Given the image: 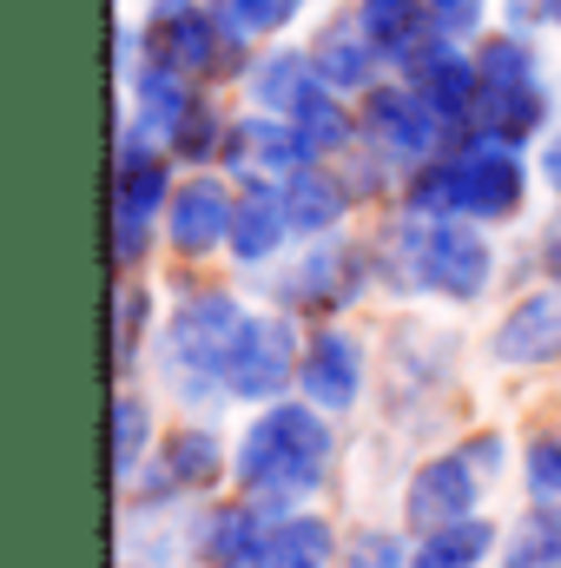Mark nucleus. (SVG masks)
I'll use <instances>...</instances> for the list:
<instances>
[{
    "label": "nucleus",
    "instance_id": "obj_1",
    "mask_svg": "<svg viewBox=\"0 0 561 568\" xmlns=\"http://www.w3.org/2000/svg\"><path fill=\"white\" fill-rule=\"evenodd\" d=\"M330 463V429L317 424V410H272L265 424H252L238 449V476L252 489H310Z\"/></svg>",
    "mask_w": 561,
    "mask_h": 568
},
{
    "label": "nucleus",
    "instance_id": "obj_2",
    "mask_svg": "<svg viewBox=\"0 0 561 568\" xmlns=\"http://www.w3.org/2000/svg\"><path fill=\"white\" fill-rule=\"evenodd\" d=\"M238 337H245V317H238L232 297H218V291H212V297H185L178 317L165 324V357H172L178 384L198 397L218 371H232Z\"/></svg>",
    "mask_w": 561,
    "mask_h": 568
},
{
    "label": "nucleus",
    "instance_id": "obj_3",
    "mask_svg": "<svg viewBox=\"0 0 561 568\" xmlns=\"http://www.w3.org/2000/svg\"><path fill=\"white\" fill-rule=\"evenodd\" d=\"M476 67V100H469V113H476V126L489 133L496 145L509 140H529L536 126H542V87H536V67L516 53V47H489L482 60H469Z\"/></svg>",
    "mask_w": 561,
    "mask_h": 568
},
{
    "label": "nucleus",
    "instance_id": "obj_4",
    "mask_svg": "<svg viewBox=\"0 0 561 568\" xmlns=\"http://www.w3.org/2000/svg\"><path fill=\"white\" fill-rule=\"evenodd\" d=\"M522 199V165L502 145H476L456 165H436L429 185H417V205H456L469 219H509Z\"/></svg>",
    "mask_w": 561,
    "mask_h": 568
},
{
    "label": "nucleus",
    "instance_id": "obj_5",
    "mask_svg": "<svg viewBox=\"0 0 561 568\" xmlns=\"http://www.w3.org/2000/svg\"><path fill=\"white\" fill-rule=\"evenodd\" d=\"M404 252H410V278L449 297H476L489 278V245L462 225H410Z\"/></svg>",
    "mask_w": 561,
    "mask_h": 568
},
{
    "label": "nucleus",
    "instance_id": "obj_6",
    "mask_svg": "<svg viewBox=\"0 0 561 568\" xmlns=\"http://www.w3.org/2000/svg\"><path fill=\"white\" fill-rule=\"evenodd\" d=\"M159 199H165V165L152 152H120V179H113V258L120 265H140Z\"/></svg>",
    "mask_w": 561,
    "mask_h": 568
},
{
    "label": "nucleus",
    "instance_id": "obj_7",
    "mask_svg": "<svg viewBox=\"0 0 561 568\" xmlns=\"http://www.w3.org/2000/svg\"><path fill=\"white\" fill-rule=\"evenodd\" d=\"M152 53H159L165 67H178V73H205V67H218L225 40H218V20H212L205 7L172 0V7H159V20H152Z\"/></svg>",
    "mask_w": 561,
    "mask_h": 568
},
{
    "label": "nucleus",
    "instance_id": "obj_8",
    "mask_svg": "<svg viewBox=\"0 0 561 568\" xmlns=\"http://www.w3.org/2000/svg\"><path fill=\"white\" fill-rule=\"evenodd\" d=\"M469 503H476V469L462 456L429 463L417 483H410V523H417L422 536H436L449 523H469Z\"/></svg>",
    "mask_w": 561,
    "mask_h": 568
},
{
    "label": "nucleus",
    "instance_id": "obj_9",
    "mask_svg": "<svg viewBox=\"0 0 561 568\" xmlns=\"http://www.w3.org/2000/svg\"><path fill=\"white\" fill-rule=\"evenodd\" d=\"M225 377L238 397H278L290 384V324H245Z\"/></svg>",
    "mask_w": 561,
    "mask_h": 568
},
{
    "label": "nucleus",
    "instance_id": "obj_10",
    "mask_svg": "<svg viewBox=\"0 0 561 568\" xmlns=\"http://www.w3.org/2000/svg\"><path fill=\"white\" fill-rule=\"evenodd\" d=\"M496 357L502 364H555L561 357V291H542V297L509 311V324L496 331Z\"/></svg>",
    "mask_w": 561,
    "mask_h": 568
},
{
    "label": "nucleus",
    "instance_id": "obj_11",
    "mask_svg": "<svg viewBox=\"0 0 561 568\" xmlns=\"http://www.w3.org/2000/svg\"><path fill=\"white\" fill-rule=\"evenodd\" d=\"M232 225H238V205L225 199V185H212V179H192L178 199H172V245L178 252H212L218 239H232Z\"/></svg>",
    "mask_w": 561,
    "mask_h": 568
},
{
    "label": "nucleus",
    "instance_id": "obj_12",
    "mask_svg": "<svg viewBox=\"0 0 561 568\" xmlns=\"http://www.w3.org/2000/svg\"><path fill=\"white\" fill-rule=\"evenodd\" d=\"M436 106L410 93V87H384V93H370V133L390 145L397 159H422L429 145H436V120H429Z\"/></svg>",
    "mask_w": 561,
    "mask_h": 568
},
{
    "label": "nucleus",
    "instance_id": "obj_13",
    "mask_svg": "<svg viewBox=\"0 0 561 568\" xmlns=\"http://www.w3.org/2000/svg\"><path fill=\"white\" fill-rule=\"evenodd\" d=\"M357 377H364L357 344H350L344 331H317V344H310V357H304V390H310V404H317V410L357 404Z\"/></svg>",
    "mask_w": 561,
    "mask_h": 568
},
{
    "label": "nucleus",
    "instance_id": "obj_14",
    "mask_svg": "<svg viewBox=\"0 0 561 568\" xmlns=\"http://www.w3.org/2000/svg\"><path fill=\"white\" fill-rule=\"evenodd\" d=\"M304 152L310 145L297 140V126H278V120H245L232 133V165L238 172H290V165H304Z\"/></svg>",
    "mask_w": 561,
    "mask_h": 568
},
{
    "label": "nucleus",
    "instance_id": "obj_15",
    "mask_svg": "<svg viewBox=\"0 0 561 568\" xmlns=\"http://www.w3.org/2000/svg\"><path fill=\"white\" fill-rule=\"evenodd\" d=\"M370 53H377L370 27H364V20H337V27H324V40H317V73H324L330 87H364L370 67H377Z\"/></svg>",
    "mask_w": 561,
    "mask_h": 568
},
{
    "label": "nucleus",
    "instance_id": "obj_16",
    "mask_svg": "<svg viewBox=\"0 0 561 568\" xmlns=\"http://www.w3.org/2000/svg\"><path fill=\"white\" fill-rule=\"evenodd\" d=\"M364 27H370V40H377V53H390V60H417L422 53V27H429V0H370L364 7Z\"/></svg>",
    "mask_w": 561,
    "mask_h": 568
},
{
    "label": "nucleus",
    "instance_id": "obj_17",
    "mask_svg": "<svg viewBox=\"0 0 561 568\" xmlns=\"http://www.w3.org/2000/svg\"><path fill=\"white\" fill-rule=\"evenodd\" d=\"M330 562V529L324 523H278V529H265V542H258V556L252 568H324Z\"/></svg>",
    "mask_w": 561,
    "mask_h": 568
},
{
    "label": "nucleus",
    "instance_id": "obj_18",
    "mask_svg": "<svg viewBox=\"0 0 561 568\" xmlns=\"http://www.w3.org/2000/svg\"><path fill=\"white\" fill-rule=\"evenodd\" d=\"M290 232V212H284V199L272 192H252L245 205H238V225H232V245H238V258H272L278 252V239Z\"/></svg>",
    "mask_w": 561,
    "mask_h": 568
},
{
    "label": "nucleus",
    "instance_id": "obj_19",
    "mask_svg": "<svg viewBox=\"0 0 561 568\" xmlns=\"http://www.w3.org/2000/svg\"><path fill=\"white\" fill-rule=\"evenodd\" d=\"M284 212H290V225L324 232V225H337V219H344V185H337L330 172H297V179H290V192H284Z\"/></svg>",
    "mask_w": 561,
    "mask_h": 568
},
{
    "label": "nucleus",
    "instance_id": "obj_20",
    "mask_svg": "<svg viewBox=\"0 0 561 568\" xmlns=\"http://www.w3.org/2000/svg\"><path fill=\"white\" fill-rule=\"evenodd\" d=\"M489 542H496L489 523H449V529L422 536V549H417L410 568H476L482 556H489Z\"/></svg>",
    "mask_w": 561,
    "mask_h": 568
},
{
    "label": "nucleus",
    "instance_id": "obj_21",
    "mask_svg": "<svg viewBox=\"0 0 561 568\" xmlns=\"http://www.w3.org/2000/svg\"><path fill=\"white\" fill-rule=\"evenodd\" d=\"M509 568H561V509H529L509 542Z\"/></svg>",
    "mask_w": 561,
    "mask_h": 568
},
{
    "label": "nucleus",
    "instance_id": "obj_22",
    "mask_svg": "<svg viewBox=\"0 0 561 568\" xmlns=\"http://www.w3.org/2000/svg\"><path fill=\"white\" fill-rule=\"evenodd\" d=\"M140 100H145V113H152V126L165 120V140H172V133H178V120L198 106V100L185 93V73H178V67H165V60L140 80Z\"/></svg>",
    "mask_w": 561,
    "mask_h": 568
},
{
    "label": "nucleus",
    "instance_id": "obj_23",
    "mask_svg": "<svg viewBox=\"0 0 561 568\" xmlns=\"http://www.w3.org/2000/svg\"><path fill=\"white\" fill-rule=\"evenodd\" d=\"M165 476L185 483V489L212 483V476H218V443H212L205 429H178V436L165 443Z\"/></svg>",
    "mask_w": 561,
    "mask_h": 568
},
{
    "label": "nucleus",
    "instance_id": "obj_24",
    "mask_svg": "<svg viewBox=\"0 0 561 568\" xmlns=\"http://www.w3.org/2000/svg\"><path fill=\"white\" fill-rule=\"evenodd\" d=\"M290 126H297V140H304V145H337L344 133H350V126H344V113H337V100H330V93H317V80L297 93Z\"/></svg>",
    "mask_w": 561,
    "mask_h": 568
},
{
    "label": "nucleus",
    "instance_id": "obj_25",
    "mask_svg": "<svg viewBox=\"0 0 561 568\" xmlns=\"http://www.w3.org/2000/svg\"><path fill=\"white\" fill-rule=\"evenodd\" d=\"M350 265H357L350 252H310V258L297 265V272H304V278H297V297H324V304H330V297H350V291H357V272H350Z\"/></svg>",
    "mask_w": 561,
    "mask_h": 568
},
{
    "label": "nucleus",
    "instance_id": "obj_26",
    "mask_svg": "<svg viewBox=\"0 0 561 568\" xmlns=\"http://www.w3.org/2000/svg\"><path fill=\"white\" fill-rule=\"evenodd\" d=\"M140 449H145V404L140 397H120V404H113V469L133 476Z\"/></svg>",
    "mask_w": 561,
    "mask_h": 568
},
{
    "label": "nucleus",
    "instance_id": "obj_27",
    "mask_svg": "<svg viewBox=\"0 0 561 568\" xmlns=\"http://www.w3.org/2000/svg\"><path fill=\"white\" fill-rule=\"evenodd\" d=\"M140 324H145V291H120V324H113V364L126 371L133 364V344H140Z\"/></svg>",
    "mask_w": 561,
    "mask_h": 568
},
{
    "label": "nucleus",
    "instance_id": "obj_28",
    "mask_svg": "<svg viewBox=\"0 0 561 568\" xmlns=\"http://www.w3.org/2000/svg\"><path fill=\"white\" fill-rule=\"evenodd\" d=\"M212 140H218V120H212L205 106H192V113L178 120V133H172V152H178V159H205Z\"/></svg>",
    "mask_w": 561,
    "mask_h": 568
},
{
    "label": "nucleus",
    "instance_id": "obj_29",
    "mask_svg": "<svg viewBox=\"0 0 561 568\" xmlns=\"http://www.w3.org/2000/svg\"><path fill=\"white\" fill-rule=\"evenodd\" d=\"M429 20H436L442 33H476V20H482V0H429Z\"/></svg>",
    "mask_w": 561,
    "mask_h": 568
},
{
    "label": "nucleus",
    "instance_id": "obj_30",
    "mask_svg": "<svg viewBox=\"0 0 561 568\" xmlns=\"http://www.w3.org/2000/svg\"><path fill=\"white\" fill-rule=\"evenodd\" d=\"M529 483L542 496H561V443H536L529 449Z\"/></svg>",
    "mask_w": 561,
    "mask_h": 568
},
{
    "label": "nucleus",
    "instance_id": "obj_31",
    "mask_svg": "<svg viewBox=\"0 0 561 568\" xmlns=\"http://www.w3.org/2000/svg\"><path fill=\"white\" fill-rule=\"evenodd\" d=\"M297 7H304V0H232V13H238L245 27H284Z\"/></svg>",
    "mask_w": 561,
    "mask_h": 568
},
{
    "label": "nucleus",
    "instance_id": "obj_32",
    "mask_svg": "<svg viewBox=\"0 0 561 568\" xmlns=\"http://www.w3.org/2000/svg\"><path fill=\"white\" fill-rule=\"evenodd\" d=\"M542 165H549V185H555V192H561V140L549 145V159H542Z\"/></svg>",
    "mask_w": 561,
    "mask_h": 568
},
{
    "label": "nucleus",
    "instance_id": "obj_33",
    "mask_svg": "<svg viewBox=\"0 0 561 568\" xmlns=\"http://www.w3.org/2000/svg\"><path fill=\"white\" fill-rule=\"evenodd\" d=\"M549 265H555V272H561V239H555V245H549Z\"/></svg>",
    "mask_w": 561,
    "mask_h": 568
},
{
    "label": "nucleus",
    "instance_id": "obj_34",
    "mask_svg": "<svg viewBox=\"0 0 561 568\" xmlns=\"http://www.w3.org/2000/svg\"><path fill=\"white\" fill-rule=\"evenodd\" d=\"M555 20H561V0H555Z\"/></svg>",
    "mask_w": 561,
    "mask_h": 568
}]
</instances>
